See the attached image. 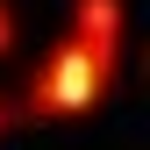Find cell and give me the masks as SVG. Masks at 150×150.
<instances>
[{
	"mask_svg": "<svg viewBox=\"0 0 150 150\" xmlns=\"http://www.w3.org/2000/svg\"><path fill=\"white\" fill-rule=\"evenodd\" d=\"M107 93H115V64L93 57L79 36H57L36 57V71L22 79V115L29 122H79L93 107H107Z\"/></svg>",
	"mask_w": 150,
	"mask_h": 150,
	"instance_id": "obj_1",
	"label": "cell"
},
{
	"mask_svg": "<svg viewBox=\"0 0 150 150\" xmlns=\"http://www.w3.org/2000/svg\"><path fill=\"white\" fill-rule=\"evenodd\" d=\"M64 36H79V43L93 50V57L122 64V36H129V7H122V0H71V29H64Z\"/></svg>",
	"mask_w": 150,
	"mask_h": 150,
	"instance_id": "obj_2",
	"label": "cell"
},
{
	"mask_svg": "<svg viewBox=\"0 0 150 150\" xmlns=\"http://www.w3.org/2000/svg\"><path fill=\"white\" fill-rule=\"evenodd\" d=\"M22 43V22H14V0H0V57Z\"/></svg>",
	"mask_w": 150,
	"mask_h": 150,
	"instance_id": "obj_3",
	"label": "cell"
},
{
	"mask_svg": "<svg viewBox=\"0 0 150 150\" xmlns=\"http://www.w3.org/2000/svg\"><path fill=\"white\" fill-rule=\"evenodd\" d=\"M0 129H7V100H0Z\"/></svg>",
	"mask_w": 150,
	"mask_h": 150,
	"instance_id": "obj_4",
	"label": "cell"
}]
</instances>
